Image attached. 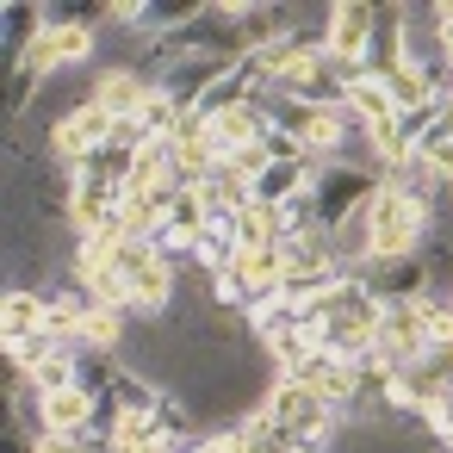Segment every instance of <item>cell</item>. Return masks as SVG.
Returning a JSON list of instances; mask_svg holds the SVG:
<instances>
[{"instance_id":"obj_23","label":"cell","mask_w":453,"mask_h":453,"mask_svg":"<svg viewBox=\"0 0 453 453\" xmlns=\"http://www.w3.org/2000/svg\"><path fill=\"white\" fill-rule=\"evenodd\" d=\"M38 38H44V7H32V0H13V7H7V50H13V63H19Z\"/></svg>"},{"instance_id":"obj_4","label":"cell","mask_w":453,"mask_h":453,"mask_svg":"<svg viewBox=\"0 0 453 453\" xmlns=\"http://www.w3.org/2000/svg\"><path fill=\"white\" fill-rule=\"evenodd\" d=\"M106 137H112V112H106V106H94V100H81L75 112H63V119H57V131H50V156L75 174V168L106 143Z\"/></svg>"},{"instance_id":"obj_1","label":"cell","mask_w":453,"mask_h":453,"mask_svg":"<svg viewBox=\"0 0 453 453\" xmlns=\"http://www.w3.org/2000/svg\"><path fill=\"white\" fill-rule=\"evenodd\" d=\"M366 224H372V261L422 255V242L434 230V199L422 193V180H385L366 199Z\"/></svg>"},{"instance_id":"obj_25","label":"cell","mask_w":453,"mask_h":453,"mask_svg":"<svg viewBox=\"0 0 453 453\" xmlns=\"http://www.w3.org/2000/svg\"><path fill=\"white\" fill-rule=\"evenodd\" d=\"M32 88H38V75H32L26 63H13V81H7V112H26V106H32Z\"/></svg>"},{"instance_id":"obj_10","label":"cell","mask_w":453,"mask_h":453,"mask_svg":"<svg viewBox=\"0 0 453 453\" xmlns=\"http://www.w3.org/2000/svg\"><path fill=\"white\" fill-rule=\"evenodd\" d=\"M94 416H100V397L81 391V385L38 397V428L44 434H94Z\"/></svg>"},{"instance_id":"obj_18","label":"cell","mask_w":453,"mask_h":453,"mask_svg":"<svg viewBox=\"0 0 453 453\" xmlns=\"http://www.w3.org/2000/svg\"><path fill=\"white\" fill-rule=\"evenodd\" d=\"M205 205H211V218H236V211H249L255 205V187H249V174H236L230 162H218L211 174H205Z\"/></svg>"},{"instance_id":"obj_27","label":"cell","mask_w":453,"mask_h":453,"mask_svg":"<svg viewBox=\"0 0 453 453\" xmlns=\"http://www.w3.org/2000/svg\"><path fill=\"white\" fill-rule=\"evenodd\" d=\"M441 44H447V63H453V0H441Z\"/></svg>"},{"instance_id":"obj_20","label":"cell","mask_w":453,"mask_h":453,"mask_svg":"<svg viewBox=\"0 0 453 453\" xmlns=\"http://www.w3.org/2000/svg\"><path fill=\"white\" fill-rule=\"evenodd\" d=\"M280 255H286V273H348V267L335 261L329 236H286Z\"/></svg>"},{"instance_id":"obj_9","label":"cell","mask_w":453,"mask_h":453,"mask_svg":"<svg viewBox=\"0 0 453 453\" xmlns=\"http://www.w3.org/2000/svg\"><path fill=\"white\" fill-rule=\"evenodd\" d=\"M119 205H125L119 187H106V180H69V224H75V236L112 230L119 224Z\"/></svg>"},{"instance_id":"obj_3","label":"cell","mask_w":453,"mask_h":453,"mask_svg":"<svg viewBox=\"0 0 453 453\" xmlns=\"http://www.w3.org/2000/svg\"><path fill=\"white\" fill-rule=\"evenodd\" d=\"M261 403H267V416H273L292 441H329V434H335V416H342V410H329L317 391H304V385L286 379V372L273 379V391H267Z\"/></svg>"},{"instance_id":"obj_12","label":"cell","mask_w":453,"mask_h":453,"mask_svg":"<svg viewBox=\"0 0 453 453\" xmlns=\"http://www.w3.org/2000/svg\"><path fill=\"white\" fill-rule=\"evenodd\" d=\"M205 230H211V205H205V193H199V187H180V199H174V211H168V224H162L156 242H162L168 255H180V249L193 255V242H199Z\"/></svg>"},{"instance_id":"obj_7","label":"cell","mask_w":453,"mask_h":453,"mask_svg":"<svg viewBox=\"0 0 453 453\" xmlns=\"http://www.w3.org/2000/svg\"><path fill=\"white\" fill-rule=\"evenodd\" d=\"M372 32H379V7H372V0H342V7H329V57L366 63Z\"/></svg>"},{"instance_id":"obj_24","label":"cell","mask_w":453,"mask_h":453,"mask_svg":"<svg viewBox=\"0 0 453 453\" xmlns=\"http://www.w3.org/2000/svg\"><path fill=\"white\" fill-rule=\"evenodd\" d=\"M50 354H63V342H57L50 329H38V335H26V342H13V348H7V360H13L19 372H38Z\"/></svg>"},{"instance_id":"obj_8","label":"cell","mask_w":453,"mask_h":453,"mask_svg":"<svg viewBox=\"0 0 453 453\" xmlns=\"http://www.w3.org/2000/svg\"><path fill=\"white\" fill-rule=\"evenodd\" d=\"M286 379H298L304 391H317L329 410H354V360H342V354H329V348H317L298 372H286Z\"/></svg>"},{"instance_id":"obj_2","label":"cell","mask_w":453,"mask_h":453,"mask_svg":"<svg viewBox=\"0 0 453 453\" xmlns=\"http://www.w3.org/2000/svg\"><path fill=\"white\" fill-rule=\"evenodd\" d=\"M385 180L372 174V168H354V162H329L317 180H311V205H317V218H323V230L335 236L348 218H360L366 211V199L379 193Z\"/></svg>"},{"instance_id":"obj_16","label":"cell","mask_w":453,"mask_h":453,"mask_svg":"<svg viewBox=\"0 0 453 453\" xmlns=\"http://www.w3.org/2000/svg\"><path fill=\"white\" fill-rule=\"evenodd\" d=\"M174 304V255L162 249L156 261H143L137 273H131V311L137 317H162Z\"/></svg>"},{"instance_id":"obj_22","label":"cell","mask_w":453,"mask_h":453,"mask_svg":"<svg viewBox=\"0 0 453 453\" xmlns=\"http://www.w3.org/2000/svg\"><path fill=\"white\" fill-rule=\"evenodd\" d=\"M131 162H137V150H119V143H100L81 168H75V180H106V187H131Z\"/></svg>"},{"instance_id":"obj_17","label":"cell","mask_w":453,"mask_h":453,"mask_svg":"<svg viewBox=\"0 0 453 453\" xmlns=\"http://www.w3.org/2000/svg\"><path fill=\"white\" fill-rule=\"evenodd\" d=\"M385 94H391V112H397V119L441 106V94H434V75H428V69H416V63H397V69L385 75Z\"/></svg>"},{"instance_id":"obj_26","label":"cell","mask_w":453,"mask_h":453,"mask_svg":"<svg viewBox=\"0 0 453 453\" xmlns=\"http://www.w3.org/2000/svg\"><path fill=\"white\" fill-rule=\"evenodd\" d=\"M38 453H88V434H38Z\"/></svg>"},{"instance_id":"obj_28","label":"cell","mask_w":453,"mask_h":453,"mask_svg":"<svg viewBox=\"0 0 453 453\" xmlns=\"http://www.w3.org/2000/svg\"><path fill=\"white\" fill-rule=\"evenodd\" d=\"M447 304H453V292H447Z\"/></svg>"},{"instance_id":"obj_13","label":"cell","mask_w":453,"mask_h":453,"mask_svg":"<svg viewBox=\"0 0 453 453\" xmlns=\"http://www.w3.org/2000/svg\"><path fill=\"white\" fill-rule=\"evenodd\" d=\"M150 88H156V81H143L131 63H119V69H106V75L94 81V94H88V100H94V106H106L112 119H137V112H143V100H150Z\"/></svg>"},{"instance_id":"obj_5","label":"cell","mask_w":453,"mask_h":453,"mask_svg":"<svg viewBox=\"0 0 453 453\" xmlns=\"http://www.w3.org/2000/svg\"><path fill=\"white\" fill-rule=\"evenodd\" d=\"M360 286H366L379 304H416V298L434 292L422 255H403V261H366V267H360Z\"/></svg>"},{"instance_id":"obj_21","label":"cell","mask_w":453,"mask_h":453,"mask_svg":"<svg viewBox=\"0 0 453 453\" xmlns=\"http://www.w3.org/2000/svg\"><path fill=\"white\" fill-rule=\"evenodd\" d=\"M342 106L354 112V125H360V131H379V125H391V119H397V112H391V94H385V81H372V75H366V81H354Z\"/></svg>"},{"instance_id":"obj_14","label":"cell","mask_w":453,"mask_h":453,"mask_svg":"<svg viewBox=\"0 0 453 453\" xmlns=\"http://www.w3.org/2000/svg\"><path fill=\"white\" fill-rule=\"evenodd\" d=\"M44 317H50V292H38V286H7V304H0V342L13 348V342L38 335Z\"/></svg>"},{"instance_id":"obj_15","label":"cell","mask_w":453,"mask_h":453,"mask_svg":"<svg viewBox=\"0 0 453 453\" xmlns=\"http://www.w3.org/2000/svg\"><path fill=\"white\" fill-rule=\"evenodd\" d=\"M261 137H267V112H261V106H236V112L205 119V143H211L218 156H236V150H249V143H261Z\"/></svg>"},{"instance_id":"obj_6","label":"cell","mask_w":453,"mask_h":453,"mask_svg":"<svg viewBox=\"0 0 453 453\" xmlns=\"http://www.w3.org/2000/svg\"><path fill=\"white\" fill-rule=\"evenodd\" d=\"M230 69H236V63H224V57H205V50H187L180 63H168V75H162L156 88H162L168 100H180L187 112H199V100H205V94H211V88H218V81L230 75Z\"/></svg>"},{"instance_id":"obj_19","label":"cell","mask_w":453,"mask_h":453,"mask_svg":"<svg viewBox=\"0 0 453 453\" xmlns=\"http://www.w3.org/2000/svg\"><path fill=\"white\" fill-rule=\"evenodd\" d=\"M230 236H236V249H280V242H286V211L249 205V211L230 218Z\"/></svg>"},{"instance_id":"obj_11","label":"cell","mask_w":453,"mask_h":453,"mask_svg":"<svg viewBox=\"0 0 453 453\" xmlns=\"http://www.w3.org/2000/svg\"><path fill=\"white\" fill-rule=\"evenodd\" d=\"M403 63L416 69H441L447 63V44H441V7H403Z\"/></svg>"}]
</instances>
